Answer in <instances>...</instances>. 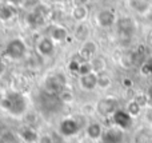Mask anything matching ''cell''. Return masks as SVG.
Instances as JSON below:
<instances>
[{
  "label": "cell",
  "instance_id": "1",
  "mask_svg": "<svg viewBox=\"0 0 152 143\" xmlns=\"http://www.w3.org/2000/svg\"><path fill=\"white\" fill-rule=\"evenodd\" d=\"M28 109L26 96L18 91H8L1 99H0V110L8 112L12 117H21L26 114Z\"/></svg>",
  "mask_w": 152,
  "mask_h": 143
},
{
  "label": "cell",
  "instance_id": "2",
  "mask_svg": "<svg viewBox=\"0 0 152 143\" xmlns=\"http://www.w3.org/2000/svg\"><path fill=\"white\" fill-rule=\"evenodd\" d=\"M116 110H119V100L113 96H105L99 99L95 106V111L103 118H111Z\"/></svg>",
  "mask_w": 152,
  "mask_h": 143
},
{
  "label": "cell",
  "instance_id": "3",
  "mask_svg": "<svg viewBox=\"0 0 152 143\" xmlns=\"http://www.w3.org/2000/svg\"><path fill=\"white\" fill-rule=\"evenodd\" d=\"M27 54V44L24 43L23 39L20 37H15V39L10 40L8 44L5 45V55L12 60H20L26 56Z\"/></svg>",
  "mask_w": 152,
  "mask_h": 143
},
{
  "label": "cell",
  "instance_id": "4",
  "mask_svg": "<svg viewBox=\"0 0 152 143\" xmlns=\"http://www.w3.org/2000/svg\"><path fill=\"white\" fill-rule=\"evenodd\" d=\"M115 26H116V28H118L119 36H128V37L134 36V34L136 32V28H137L136 21H135V19L131 18V16H121V18H118Z\"/></svg>",
  "mask_w": 152,
  "mask_h": 143
},
{
  "label": "cell",
  "instance_id": "5",
  "mask_svg": "<svg viewBox=\"0 0 152 143\" xmlns=\"http://www.w3.org/2000/svg\"><path fill=\"white\" fill-rule=\"evenodd\" d=\"M80 130L81 126L75 118H64L59 123V133L63 136H67V138L77 135L80 133Z\"/></svg>",
  "mask_w": 152,
  "mask_h": 143
},
{
  "label": "cell",
  "instance_id": "6",
  "mask_svg": "<svg viewBox=\"0 0 152 143\" xmlns=\"http://www.w3.org/2000/svg\"><path fill=\"white\" fill-rule=\"evenodd\" d=\"M111 119H112L115 127L120 128V130H123V131L129 130V128L132 127V123H134V118H132L126 110H121V109L116 110V111L113 112V115L111 117Z\"/></svg>",
  "mask_w": 152,
  "mask_h": 143
},
{
  "label": "cell",
  "instance_id": "7",
  "mask_svg": "<svg viewBox=\"0 0 152 143\" xmlns=\"http://www.w3.org/2000/svg\"><path fill=\"white\" fill-rule=\"evenodd\" d=\"M116 20H118L116 13L112 10H108V8L100 10L96 13V23L102 28H111L112 26L116 24Z\"/></svg>",
  "mask_w": 152,
  "mask_h": 143
},
{
  "label": "cell",
  "instance_id": "8",
  "mask_svg": "<svg viewBox=\"0 0 152 143\" xmlns=\"http://www.w3.org/2000/svg\"><path fill=\"white\" fill-rule=\"evenodd\" d=\"M36 50L40 56L48 58V56L53 55V52H55V42L50 36H43L37 40Z\"/></svg>",
  "mask_w": 152,
  "mask_h": 143
},
{
  "label": "cell",
  "instance_id": "9",
  "mask_svg": "<svg viewBox=\"0 0 152 143\" xmlns=\"http://www.w3.org/2000/svg\"><path fill=\"white\" fill-rule=\"evenodd\" d=\"M77 55L80 56L83 62H89L94 56L97 55V44L91 39L81 43V47L79 50Z\"/></svg>",
  "mask_w": 152,
  "mask_h": 143
},
{
  "label": "cell",
  "instance_id": "10",
  "mask_svg": "<svg viewBox=\"0 0 152 143\" xmlns=\"http://www.w3.org/2000/svg\"><path fill=\"white\" fill-rule=\"evenodd\" d=\"M66 84V78L61 74H53L45 80V88L51 92H61Z\"/></svg>",
  "mask_w": 152,
  "mask_h": 143
},
{
  "label": "cell",
  "instance_id": "11",
  "mask_svg": "<svg viewBox=\"0 0 152 143\" xmlns=\"http://www.w3.org/2000/svg\"><path fill=\"white\" fill-rule=\"evenodd\" d=\"M102 143H124V131L118 127L104 130L102 136Z\"/></svg>",
  "mask_w": 152,
  "mask_h": 143
},
{
  "label": "cell",
  "instance_id": "12",
  "mask_svg": "<svg viewBox=\"0 0 152 143\" xmlns=\"http://www.w3.org/2000/svg\"><path fill=\"white\" fill-rule=\"evenodd\" d=\"M18 135L20 138L21 142L26 143H36L39 141V134L35 128L29 127V126H23V127L19 128Z\"/></svg>",
  "mask_w": 152,
  "mask_h": 143
},
{
  "label": "cell",
  "instance_id": "13",
  "mask_svg": "<svg viewBox=\"0 0 152 143\" xmlns=\"http://www.w3.org/2000/svg\"><path fill=\"white\" fill-rule=\"evenodd\" d=\"M79 84L84 91H94L95 88H97V74L91 72V74L79 76Z\"/></svg>",
  "mask_w": 152,
  "mask_h": 143
},
{
  "label": "cell",
  "instance_id": "14",
  "mask_svg": "<svg viewBox=\"0 0 152 143\" xmlns=\"http://www.w3.org/2000/svg\"><path fill=\"white\" fill-rule=\"evenodd\" d=\"M104 133V128L99 122H89L86 127V135L91 141H100Z\"/></svg>",
  "mask_w": 152,
  "mask_h": 143
},
{
  "label": "cell",
  "instance_id": "15",
  "mask_svg": "<svg viewBox=\"0 0 152 143\" xmlns=\"http://www.w3.org/2000/svg\"><path fill=\"white\" fill-rule=\"evenodd\" d=\"M89 35H91V28H89V26L86 21L76 24V27L74 29L75 40H77V42H80V43H84V42H87V40H89Z\"/></svg>",
  "mask_w": 152,
  "mask_h": 143
},
{
  "label": "cell",
  "instance_id": "16",
  "mask_svg": "<svg viewBox=\"0 0 152 143\" xmlns=\"http://www.w3.org/2000/svg\"><path fill=\"white\" fill-rule=\"evenodd\" d=\"M128 4L129 8L139 15H147L152 8L150 0H129Z\"/></svg>",
  "mask_w": 152,
  "mask_h": 143
},
{
  "label": "cell",
  "instance_id": "17",
  "mask_svg": "<svg viewBox=\"0 0 152 143\" xmlns=\"http://www.w3.org/2000/svg\"><path fill=\"white\" fill-rule=\"evenodd\" d=\"M50 37L55 43L66 42L67 37H68V29L63 26H53L50 29Z\"/></svg>",
  "mask_w": 152,
  "mask_h": 143
},
{
  "label": "cell",
  "instance_id": "18",
  "mask_svg": "<svg viewBox=\"0 0 152 143\" xmlns=\"http://www.w3.org/2000/svg\"><path fill=\"white\" fill-rule=\"evenodd\" d=\"M71 16L76 23H83L88 18V7L87 5H74Z\"/></svg>",
  "mask_w": 152,
  "mask_h": 143
},
{
  "label": "cell",
  "instance_id": "19",
  "mask_svg": "<svg viewBox=\"0 0 152 143\" xmlns=\"http://www.w3.org/2000/svg\"><path fill=\"white\" fill-rule=\"evenodd\" d=\"M89 63H91L92 71H94L95 74H100V72H104L105 68H107V62H105V59L103 58V56H100V55L94 56V58L89 60Z\"/></svg>",
  "mask_w": 152,
  "mask_h": 143
},
{
  "label": "cell",
  "instance_id": "20",
  "mask_svg": "<svg viewBox=\"0 0 152 143\" xmlns=\"http://www.w3.org/2000/svg\"><path fill=\"white\" fill-rule=\"evenodd\" d=\"M112 86V78L107 72H100L97 74V88L100 90H108Z\"/></svg>",
  "mask_w": 152,
  "mask_h": 143
},
{
  "label": "cell",
  "instance_id": "21",
  "mask_svg": "<svg viewBox=\"0 0 152 143\" xmlns=\"http://www.w3.org/2000/svg\"><path fill=\"white\" fill-rule=\"evenodd\" d=\"M15 13H16L15 5H12V4H4L0 7V19L4 21L11 20L15 16Z\"/></svg>",
  "mask_w": 152,
  "mask_h": 143
},
{
  "label": "cell",
  "instance_id": "22",
  "mask_svg": "<svg viewBox=\"0 0 152 143\" xmlns=\"http://www.w3.org/2000/svg\"><path fill=\"white\" fill-rule=\"evenodd\" d=\"M126 110L127 112H128L129 115H131L132 118H137L140 114H142V110H143V107L140 106L139 103H137L135 99H131V100L128 102V104L126 106Z\"/></svg>",
  "mask_w": 152,
  "mask_h": 143
},
{
  "label": "cell",
  "instance_id": "23",
  "mask_svg": "<svg viewBox=\"0 0 152 143\" xmlns=\"http://www.w3.org/2000/svg\"><path fill=\"white\" fill-rule=\"evenodd\" d=\"M134 142L135 143H152V134H151V131L145 130V128L139 130L136 134H135Z\"/></svg>",
  "mask_w": 152,
  "mask_h": 143
},
{
  "label": "cell",
  "instance_id": "24",
  "mask_svg": "<svg viewBox=\"0 0 152 143\" xmlns=\"http://www.w3.org/2000/svg\"><path fill=\"white\" fill-rule=\"evenodd\" d=\"M20 138L18 134L12 133V131H5V133L0 134V143H20Z\"/></svg>",
  "mask_w": 152,
  "mask_h": 143
},
{
  "label": "cell",
  "instance_id": "25",
  "mask_svg": "<svg viewBox=\"0 0 152 143\" xmlns=\"http://www.w3.org/2000/svg\"><path fill=\"white\" fill-rule=\"evenodd\" d=\"M27 21H28L29 26L37 27V26H40V24H43L44 18H43V15L40 12H32L27 16Z\"/></svg>",
  "mask_w": 152,
  "mask_h": 143
},
{
  "label": "cell",
  "instance_id": "26",
  "mask_svg": "<svg viewBox=\"0 0 152 143\" xmlns=\"http://www.w3.org/2000/svg\"><path fill=\"white\" fill-rule=\"evenodd\" d=\"M92 71V67H91V63L89 62H81L80 63V67H79V71H77V75L79 76H83V75H87V74H91Z\"/></svg>",
  "mask_w": 152,
  "mask_h": 143
},
{
  "label": "cell",
  "instance_id": "27",
  "mask_svg": "<svg viewBox=\"0 0 152 143\" xmlns=\"http://www.w3.org/2000/svg\"><path fill=\"white\" fill-rule=\"evenodd\" d=\"M142 72L145 74L147 76H152V56L145 60V63L142 67Z\"/></svg>",
  "mask_w": 152,
  "mask_h": 143
},
{
  "label": "cell",
  "instance_id": "28",
  "mask_svg": "<svg viewBox=\"0 0 152 143\" xmlns=\"http://www.w3.org/2000/svg\"><path fill=\"white\" fill-rule=\"evenodd\" d=\"M134 99L143 107V109H144V107L150 103V102H148V98H147V94H137L136 96H134Z\"/></svg>",
  "mask_w": 152,
  "mask_h": 143
},
{
  "label": "cell",
  "instance_id": "29",
  "mask_svg": "<svg viewBox=\"0 0 152 143\" xmlns=\"http://www.w3.org/2000/svg\"><path fill=\"white\" fill-rule=\"evenodd\" d=\"M72 99H74V96H72L71 92H68V91H61V100L66 102V103H69V102H72Z\"/></svg>",
  "mask_w": 152,
  "mask_h": 143
},
{
  "label": "cell",
  "instance_id": "30",
  "mask_svg": "<svg viewBox=\"0 0 152 143\" xmlns=\"http://www.w3.org/2000/svg\"><path fill=\"white\" fill-rule=\"evenodd\" d=\"M74 1V5H87L89 0H72Z\"/></svg>",
  "mask_w": 152,
  "mask_h": 143
},
{
  "label": "cell",
  "instance_id": "31",
  "mask_svg": "<svg viewBox=\"0 0 152 143\" xmlns=\"http://www.w3.org/2000/svg\"><path fill=\"white\" fill-rule=\"evenodd\" d=\"M147 98H148V102H150V103L152 104V86H150V87H148V90H147Z\"/></svg>",
  "mask_w": 152,
  "mask_h": 143
},
{
  "label": "cell",
  "instance_id": "32",
  "mask_svg": "<svg viewBox=\"0 0 152 143\" xmlns=\"http://www.w3.org/2000/svg\"><path fill=\"white\" fill-rule=\"evenodd\" d=\"M147 117H148V120L152 123V106H151V109L148 110V114H147Z\"/></svg>",
  "mask_w": 152,
  "mask_h": 143
},
{
  "label": "cell",
  "instance_id": "33",
  "mask_svg": "<svg viewBox=\"0 0 152 143\" xmlns=\"http://www.w3.org/2000/svg\"><path fill=\"white\" fill-rule=\"evenodd\" d=\"M10 1V4H12V5H16V4H19V3L21 1V0H8Z\"/></svg>",
  "mask_w": 152,
  "mask_h": 143
},
{
  "label": "cell",
  "instance_id": "34",
  "mask_svg": "<svg viewBox=\"0 0 152 143\" xmlns=\"http://www.w3.org/2000/svg\"><path fill=\"white\" fill-rule=\"evenodd\" d=\"M124 84H128V87H129V86H132V82H129V79H124Z\"/></svg>",
  "mask_w": 152,
  "mask_h": 143
},
{
  "label": "cell",
  "instance_id": "35",
  "mask_svg": "<svg viewBox=\"0 0 152 143\" xmlns=\"http://www.w3.org/2000/svg\"><path fill=\"white\" fill-rule=\"evenodd\" d=\"M148 39H150V44L152 45V32H151V34H150V37H148Z\"/></svg>",
  "mask_w": 152,
  "mask_h": 143
}]
</instances>
